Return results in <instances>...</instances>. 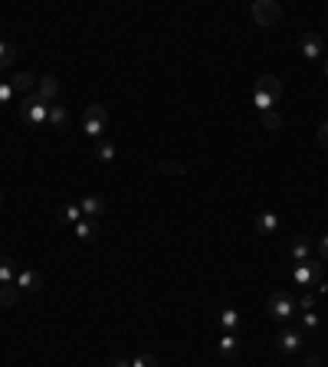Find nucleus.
Here are the masks:
<instances>
[{
	"label": "nucleus",
	"instance_id": "1",
	"mask_svg": "<svg viewBox=\"0 0 328 367\" xmlns=\"http://www.w3.org/2000/svg\"><path fill=\"white\" fill-rule=\"evenodd\" d=\"M46 112H49V105L30 92V95H23V102H20V121L23 125H30V128H46Z\"/></svg>",
	"mask_w": 328,
	"mask_h": 367
},
{
	"label": "nucleus",
	"instance_id": "2",
	"mask_svg": "<svg viewBox=\"0 0 328 367\" xmlns=\"http://www.w3.org/2000/svg\"><path fill=\"white\" fill-rule=\"evenodd\" d=\"M82 132L89 134V138H102L108 132V112H105V105L92 102L86 105V115H82Z\"/></svg>",
	"mask_w": 328,
	"mask_h": 367
},
{
	"label": "nucleus",
	"instance_id": "3",
	"mask_svg": "<svg viewBox=\"0 0 328 367\" xmlns=\"http://www.w3.org/2000/svg\"><path fill=\"white\" fill-rule=\"evenodd\" d=\"M266 311L276 318V322H292L296 318V311H298V305H296V298L289 292H272L269 295V302H266Z\"/></svg>",
	"mask_w": 328,
	"mask_h": 367
},
{
	"label": "nucleus",
	"instance_id": "4",
	"mask_svg": "<svg viewBox=\"0 0 328 367\" xmlns=\"http://www.w3.org/2000/svg\"><path fill=\"white\" fill-rule=\"evenodd\" d=\"M292 279H296V285H302V289H315L318 282L325 279V265H322V259L296 263V269H292Z\"/></svg>",
	"mask_w": 328,
	"mask_h": 367
},
{
	"label": "nucleus",
	"instance_id": "5",
	"mask_svg": "<svg viewBox=\"0 0 328 367\" xmlns=\"http://www.w3.org/2000/svg\"><path fill=\"white\" fill-rule=\"evenodd\" d=\"M253 20L259 27H276L283 20V7L276 0H256L253 3Z\"/></svg>",
	"mask_w": 328,
	"mask_h": 367
},
{
	"label": "nucleus",
	"instance_id": "6",
	"mask_svg": "<svg viewBox=\"0 0 328 367\" xmlns=\"http://www.w3.org/2000/svg\"><path fill=\"white\" fill-rule=\"evenodd\" d=\"M298 53L305 59H322L325 56V40H322L318 33H305V36L298 40Z\"/></svg>",
	"mask_w": 328,
	"mask_h": 367
},
{
	"label": "nucleus",
	"instance_id": "7",
	"mask_svg": "<svg viewBox=\"0 0 328 367\" xmlns=\"http://www.w3.org/2000/svg\"><path fill=\"white\" fill-rule=\"evenodd\" d=\"M279 226H283V220H279L276 210H259V213H256V233L259 236H276Z\"/></svg>",
	"mask_w": 328,
	"mask_h": 367
},
{
	"label": "nucleus",
	"instance_id": "8",
	"mask_svg": "<svg viewBox=\"0 0 328 367\" xmlns=\"http://www.w3.org/2000/svg\"><path fill=\"white\" fill-rule=\"evenodd\" d=\"M302 341H305V335H302L298 328H285L276 344H279V351H283V354H298V351H302Z\"/></svg>",
	"mask_w": 328,
	"mask_h": 367
},
{
	"label": "nucleus",
	"instance_id": "9",
	"mask_svg": "<svg viewBox=\"0 0 328 367\" xmlns=\"http://www.w3.org/2000/svg\"><path fill=\"white\" fill-rule=\"evenodd\" d=\"M79 210H82V217H102L105 210H108V200L105 197H99V193H89V197H82L79 200Z\"/></svg>",
	"mask_w": 328,
	"mask_h": 367
},
{
	"label": "nucleus",
	"instance_id": "10",
	"mask_svg": "<svg viewBox=\"0 0 328 367\" xmlns=\"http://www.w3.org/2000/svg\"><path fill=\"white\" fill-rule=\"evenodd\" d=\"M40 99H43L46 105H56V99H60V79H53V75H43L40 79V86L33 88Z\"/></svg>",
	"mask_w": 328,
	"mask_h": 367
},
{
	"label": "nucleus",
	"instance_id": "11",
	"mask_svg": "<svg viewBox=\"0 0 328 367\" xmlns=\"http://www.w3.org/2000/svg\"><path fill=\"white\" fill-rule=\"evenodd\" d=\"M16 289H20V292H40V289H43V276L33 272V269H20V272H16Z\"/></svg>",
	"mask_w": 328,
	"mask_h": 367
},
{
	"label": "nucleus",
	"instance_id": "12",
	"mask_svg": "<svg viewBox=\"0 0 328 367\" xmlns=\"http://www.w3.org/2000/svg\"><path fill=\"white\" fill-rule=\"evenodd\" d=\"M217 324L224 328V335H237L239 328H243V315L237 309H224L217 315Z\"/></svg>",
	"mask_w": 328,
	"mask_h": 367
},
{
	"label": "nucleus",
	"instance_id": "13",
	"mask_svg": "<svg viewBox=\"0 0 328 367\" xmlns=\"http://www.w3.org/2000/svg\"><path fill=\"white\" fill-rule=\"evenodd\" d=\"M289 252H292L296 263H309V259H312V243H309V236H296L292 246H289Z\"/></svg>",
	"mask_w": 328,
	"mask_h": 367
},
{
	"label": "nucleus",
	"instance_id": "14",
	"mask_svg": "<svg viewBox=\"0 0 328 367\" xmlns=\"http://www.w3.org/2000/svg\"><path fill=\"white\" fill-rule=\"evenodd\" d=\"M298 318V328H302V335H315V331H322V315L318 311H302V315H296Z\"/></svg>",
	"mask_w": 328,
	"mask_h": 367
},
{
	"label": "nucleus",
	"instance_id": "15",
	"mask_svg": "<svg viewBox=\"0 0 328 367\" xmlns=\"http://www.w3.org/2000/svg\"><path fill=\"white\" fill-rule=\"evenodd\" d=\"M75 236H79L82 243H95V239H99V223L89 220V217H82V220L75 223Z\"/></svg>",
	"mask_w": 328,
	"mask_h": 367
},
{
	"label": "nucleus",
	"instance_id": "16",
	"mask_svg": "<svg viewBox=\"0 0 328 367\" xmlns=\"http://www.w3.org/2000/svg\"><path fill=\"white\" fill-rule=\"evenodd\" d=\"M256 88H259V92H266L269 99H276V102L283 99V86H279V79H276V75H259V79H256Z\"/></svg>",
	"mask_w": 328,
	"mask_h": 367
},
{
	"label": "nucleus",
	"instance_id": "17",
	"mask_svg": "<svg viewBox=\"0 0 328 367\" xmlns=\"http://www.w3.org/2000/svg\"><path fill=\"white\" fill-rule=\"evenodd\" d=\"M217 351H220V357H224V361H237L239 338H237V335H224V338L217 341Z\"/></svg>",
	"mask_w": 328,
	"mask_h": 367
},
{
	"label": "nucleus",
	"instance_id": "18",
	"mask_svg": "<svg viewBox=\"0 0 328 367\" xmlns=\"http://www.w3.org/2000/svg\"><path fill=\"white\" fill-rule=\"evenodd\" d=\"M36 82H40V79H36L33 73H20V75H14V82H10V86H14V92H20V95H30Z\"/></svg>",
	"mask_w": 328,
	"mask_h": 367
},
{
	"label": "nucleus",
	"instance_id": "19",
	"mask_svg": "<svg viewBox=\"0 0 328 367\" xmlns=\"http://www.w3.org/2000/svg\"><path fill=\"white\" fill-rule=\"evenodd\" d=\"M16 263L10 259V256H0V285H10V282H16Z\"/></svg>",
	"mask_w": 328,
	"mask_h": 367
},
{
	"label": "nucleus",
	"instance_id": "20",
	"mask_svg": "<svg viewBox=\"0 0 328 367\" xmlns=\"http://www.w3.org/2000/svg\"><path fill=\"white\" fill-rule=\"evenodd\" d=\"M66 108H62L60 102L56 105H49V112H46V128H62V125H66Z\"/></svg>",
	"mask_w": 328,
	"mask_h": 367
},
{
	"label": "nucleus",
	"instance_id": "21",
	"mask_svg": "<svg viewBox=\"0 0 328 367\" xmlns=\"http://www.w3.org/2000/svg\"><path fill=\"white\" fill-rule=\"evenodd\" d=\"M79 220H82V210H79V204L60 206V223H62V226H75Z\"/></svg>",
	"mask_w": 328,
	"mask_h": 367
},
{
	"label": "nucleus",
	"instance_id": "22",
	"mask_svg": "<svg viewBox=\"0 0 328 367\" xmlns=\"http://www.w3.org/2000/svg\"><path fill=\"white\" fill-rule=\"evenodd\" d=\"M16 298H20V289H16V282H10V285H0V305H16Z\"/></svg>",
	"mask_w": 328,
	"mask_h": 367
},
{
	"label": "nucleus",
	"instance_id": "23",
	"mask_svg": "<svg viewBox=\"0 0 328 367\" xmlns=\"http://www.w3.org/2000/svg\"><path fill=\"white\" fill-rule=\"evenodd\" d=\"M95 161H102V164L115 161V145H112V141H99V145H95Z\"/></svg>",
	"mask_w": 328,
	"mask_h": 367
},
{
	"label": "nucleus",
	"instance_id": "24",
	"mask_svg": "<svg viewBox=\"0 0 328 367\" xmlns=\"http://www.w3.org/2000/svg\"><path fill=\"white\" fill-rule=\"evenodd\" d=\"M253 105L259 108V112H272V108H276V99H269L266 92H259V88H253Z\"/></svg>",
	"mask_w": 328,
	"mask_h": 367
},
{
	"label": "nucleus",
	"instance_id": "25",
	"mask_svg": "<svg viewBox=\"0 0 328 367\" xmlns=\"http://www.w3.org/2000/svg\"><path fill=\"white\" fill-rule=\"evenodd\" d=\"M263 128H266V132H279V128H283V115H279L276 108H272V112H263Z\"/></svg>",
	"mask_w": 328,
	"mask_h": 367
},
{
	"label": "nucleus",
	"instance_id": "26",
	"mask_svg": "<svg viewBox=\"0 0 328 367\" xmlns=\"http://www.w3.org/2000/svg\"><path fill=\"white\" fill-rule=\"evenodd\" d=\"M14 59H16L14 46L7 43V40H0V69H7V66H14Z\"/></svg>",
	"mask_w": 328,
	"mask_h": 367
},
{
	"label": "nucleus",
	"instance_id": "27",
	"mask_svg": "<svg viewBox=\"0 0 328 367\" xmlns=\"http://www.w3.org/2000/svg\"><path fill=\"white\" fill-rule=\"evenodd\" d=\"M132 367H158V357L154 354H138L132 361Z\"/></svg>",
	"mask_w": 328,
	"mask_h": 367
},
{
	"label": "nucleus",
	"instance_id": "28",
	"mask_svg": "<svg viewBox=\"0 0 328 367\" xmlns=\"http://www.w3.org/2000/svg\"><path fill=\"white\" fill-rule=\"evenodd\" d=\"M158 171H161V174H184V167L174 164V161H161L158 164Z\"/></svg>",
	"mask_w": 328,
	"mask_h": 367
},
{
	"label": "nucleus",
	"instance_id": "29",
	"mask_svg": "<svg viewBox=\"0 0 328 367\" xmlns=\"http://www.w3.org/2000/svg\"><path fill=\"white\" fill-rule=\"evenodd\" d=\"M14 95H16V92H14V86H10V82H0V105H7Z\"/></svg>",
	"mask_w": 328,
	"mask_h": 367
},
{
	"label": "nucleus",
	"instance_id": "30",
	"mask_svg": "<svg viewBox=\"0 0 328 367\" xmlns=\"http://www.w3.org/2000/svg\"><path fill=\"white\" fill-rule=\"evenodd\" d=\"M315 298H318V295H315V292L302 295V302H298V311H312V309H315Z\"/></svg>",
	"mask_w": 328,
	"mask_h": 367
},
{
	"label": "nucleus",
	"instance_id": "31",
	"mask_svg": "<svg viewBox=\"0 0 328 367\" xmlns=\"http://www.w3.org/2000/svg\"><path fill=\"white\" fill-rule=\"evenodd\" d=\"M318 256H322V263H328V233H322L318 239Z\"/></svg>",
	"mask_w": 328,
	"mask_h": 367
},
{
	"label": "nucleus",
	"instance_id": "32",
	"mask_svg": "<svg viewBox=\"0 0 328 367\" xmlns=\"http://www.w3.org/2000/svg\"><path fill=\"white\" fill-rule=\"evenodd\" d=\"M105 367H132V361H125V357H119V354H115V357H108V364Z\"/></svg>",
	"mask_w": 328,
	"mask_h": 367
},
{
	"label": "nucleus",
	"instance_id": "33",
	"mask_svg": "<svg viewBox=\"0 0 328 367\" xmlns=\"http://www.w3.org/2000/svg\"><path fill=\"white\" fill-rule=\"evenodd\" d=\"M318 145L328 147V121H322V128H318Z\"/></svg>",
	"mask_w": 328,
	"mask_h": 367
},
{
	"label": "nucleus",
	"instance_id": "34",
	"mask_svg": "<svg viewBox=\"0 0 328 367\" xmlns=\"http://www.w3.org/2000/svg\"><path fill=\"white\" fill-rule=\"evenodd\" d=\"M312 292H315V295H328V282L322 279V282H318V285H315V289H312Z\"/></svg>",
	"mask_w": 328,
	"mask_h": 367
},
{
	"label": "nucleus",
	"instance_id": "35",
	"mask_svg": "<svg viewBox=\"0 0 328 367\" xmlns=\"http://www.w3.org/2000/svg\"><path fill=\"white\" fill-rule=\"evenodd\" d=\"M325 79H328V59H325Z\"/></svg>",
	"mask_w": 328,
	"mask_h": 367
},
{
	"label": "nucleus",
	"instance_id": "36",
	"mask_svg": "<svg viewBox=\"0 0 328 367\" xmlns=\"http://www.w3.org/2000/svg\"><path fill=\"white\" fill-rule=\"evenodd\" d=\"M0 206H3V193H0Z\"/></svg>",
	"mask_w": 328,
	"mask_h": 367
}]
</instances>
